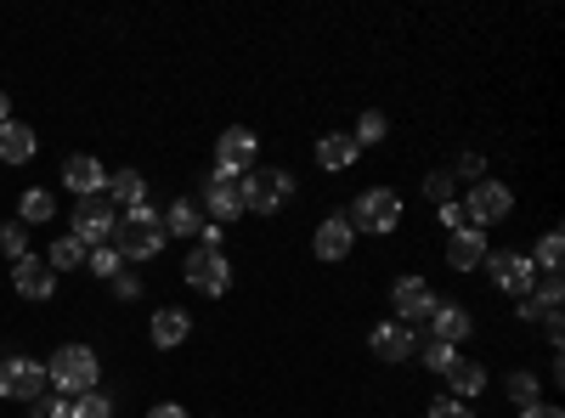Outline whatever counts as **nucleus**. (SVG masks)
<instances>
[{"instance_id": "f257e3e1", "label": "nucleus", "mask_w": 565, "mask_h": 418, "mask_svg": "<svg viewBox=\"0 0 565 418\" xmlns=\"http://www.w3.org/2000/svg\"><path fill=\"white\" fill-rule=\"evenodd\" d=\"M108 249H114L119 260H153V255L164 249V221H159V210H148V204L125 210V215L114 221V232H108Z\"/></svg>"}, {"instance_id": "f03ea898", "label": "nucleus", "mask_w": 565, "mask_h": 418, "mask_svg": "<svg viewBox=\"0 0 565 418\" xmlns=\"http://www.w3.org/2000/svg\"><path fill=\"white\" fill-rule=\"evenodd\" d=\"M45 379H52V385L74 401V396H85V390H97L103 362H97V351H90V345H63L52 362H45Z\"/></svg>"}, {"instance_id": "7ed1b4c3", "label": "nucleus", "mask_w": 565, "mask_h": 418, "mask_svg": "<svg viewBox=\"0 0 565 418\" xmlns=\"http://www.w3.org/2000/svg\"><path fill=\"white\" fill-rule=\"evenodd\" d=\"M114 221H119V210L97 193V199H74V232L68 238H79L85 249H103L108 244V232H114Z\"/></svg>"}, {"instance_id": "20e7f679", "label": "nucleus", "mask_w": 565, "mask_h": 418, "mask_svg": "<svg viewBox=\"0 0 565 418\" xmlns=\"http://www.w3.org/2000/svg\"><path fill=\"white\" fill-rule=\"evenodd\" d=\"M289 193H295L289 170H249V175H244V210L277 215L282 204H289Z\"/></svg>"}, {"instance_id": "39448f33", "label": "nucleus", "mask_w": 565, "mask_h": 418, "mask_svg": "<svg viewBox=\"0 0 565 418\" xmlns=\"http://www.w3.org/2000/svg\"><path fill=\"white\" fill-rule=\"evenodd\" d=\"M45 385H52V379H45V367H40L34 356H7V362H0V396L34 407V401L45 396Z\"/></svg>"}, {"instance_id": "423d86ee", "label": "nucleus", "mask_w": 565, "mask_h": 418, "mask_svg": "<svg viewBox=\"0 0 565 418\" xmlns=\"http://www.w3.org/2000/svg\"><path fill=\"white\" fill-rule=\"evenodd\" d=\"M356 232H380V238H385V232H396L402 226V199L391 193V187H373V193H362L356 199V215H345Z\"/></svg>"}, {"instance_id": "0eeeda50", "label": "nucleus", "mask_w": 565, "mask_h": 418, "mask_svg": "<svg viewBox=\"0 0 565 418\" xmlns=\"http://www.w3.org/2000/svg\"><path fill=\"white\" fill-rule=\"evenodd\" d=\"M487 277H492V283L503 289V294H514V300H526L532 294V283H537V266L526 260V255H509V249H492L487 260Z\"/></svg>"}, {"instance_id": "6e6552de", "label": "nucleus", "mask_w": 565, "mask_h": 418, "mask_svg": "<svg viewBox=\"0 0 565 418\" xmlns=\"http://www.w3.org/2000/svg\"><path fill=\"white\" fill-rule=\"evenodd\" d=\"M181 271H186V283H193L199 294H210V300L232 289V266H226V255H221V249H204V244H199L193 255H186V266H181Z\"/></svg>"}, {"instance_id": "1a4fd4ad", "label": "nucleus", "mask_w": 565, "mask_h": 418, "mask_svg": "<svg viewBox=\"0 0 565 418\" xmlns=\"http://www.w3.org/2000/svg\"><path fill=\"white\" fill-rule=\"evenodd\" d=\"M509 210H514V193L503 187V181H492V175L476 181V187H469V204H463V215H469V226H476V232L481 226H498Z\"/></svg>"}, {"instance_id": "9d476101", "label": "nucleus", "mask_w": 565, "mask_h": 418, "mask_svg": "<svg viewBox=\"0 0 565 418\" xmlns=\"http://www.w3.org/2000/svg\"><path fill=\"white\" fill-rule=\"evenodd\" d=\"M255 153H260V136L244 130V125H232V130H221V142H215V170L249 175L255 170Z\"/></svg>"}, {"instance_id": "9b49d317", "label": "nucleus", "mask_w": 565, "mask_h": 418, "mask_svg": "<svg viewBox=\"0 0 565 418\" xmlns=\"http://www.w3.org/2000/svg\"><path fill=\"white\" fill-rule=\"evenodd\" d=\"M204 210H210V221H215V226L238 221V215H244V175L215 170V175L204 181Z\"/></svg>"}, {"instance_id": "f8f14e48", "label": "nucleus", "mask_w": 565, "mask_h": 418, "mask_svg": "<svg viewBox=\"0 0 565 418\" xmlns=\"http://www.w3.org/2000/svg\"><path fill=\"white\" fill-rule=\"evenodd\" d=\"M391 300H396V317L407 322V329H413V322H430V311H436V294H430L424 277H396Z\"/></svg>"}, {"instance_id": "ddd939ff", "label": "nucleus", "mask_w": 565, "mask_h": 418, "mask_svg": "<svg viewBox=\"0 0 565 418\" xmlns=\"http://www.w3.org/2000/svg\"><path fill=\"white\" fill-rule=\"evenodd\" d=\"M367 351L380 356V362H413L418 356V340L407 322H380V329L367 334Z\"/></svg>"}, {"instance_id": "4468645a", "label": "nucleus", "mask_w": 565, "mask_h": 418, "mask_svg": "<svg viewBox=\"0 0 565 418\" xmlns=\"http://www.w3.org/2000/svg\"><path fill=\"white\" fill-rule=\"evenodd\" d=\"M12 289L23 300H52L57 294V271L45 260H34V255H23V260H12Z\"/></svg>"}, {"instance_id": "2eb2a0df", "label": "nucleus", "mask_w": 565, "mask_h": 418, "mask_svg": "<svg viewBox=\"0 0 565 418\" xmlns=\"http://www.w3.org/2000/svg\"><path fill=\"white\" fill-rule=\"evenodd\" d=\"M63 181H68V193H74V199H97V193H108V170L90 159V153H74V159L63 164Z\"/></svg>"}, {"instance_id": "dca6fc26", "label": "nucleus", "mask_w": 565, "mask_h": 418, "mask_svg": "<svg viewBox=\"0 0 565 418\" xmlns=\"http://www.w3.org/2000/svg\"><path fill=\"white\" fill-rule=\"evenodd\" d=\"M351 244H356V226L345 221V215H328L322 226H317V260H345L351 255Z\"/></svg>"}, {"instance_id": "f3484780", "label": "nucleus", "mask_w": 565, "mask_h": 418, "mask_svg": "<svg viewBox=\"0 0 565 418\" xmlns=\"http://www.w3.org/2000/svg\"><path fill=\"white\" fill-rule=\"evenodd\" d=\"M481 260H487V232L463 226V232H452V238H447V266L452 271H476Z\"/></svg>"}, {"instance_id": "a211bd4d", "label": "nucleus", "mask_w": 565, "mask_h": 418, "mask_svg": "<svg viewBox=\"0 0 565 418\" xmlns=\"http://www.w3.org/2000/svg\"><path fill=\"white\" fill-rule=\"evenodd\" d=\"M469 329H476V322H469V311L463 306H436L430 311V334H436V345H463L469 340Z\"/></svg>"}, {"instance_id": "6ab92c4d", "label": "nucleus", "mask_w": 565, "mask_h": 418, "mask_svg": "<svg viewBox=\"0 0 565 418\" xmlns=\"http://www.w3.org/2000/svg\"><path fill=\"white\" fill-rule=\"evenodd\" d=\"M153 345L159 351H175V345H186V334H193V317L186 311H175V306H164V311H153Z\"/></svg>"}, {"instance_id": "aec40b11", "label": "nucleus", "mask_w": 565, "mask_h": 418, "mask_svg": "<svg viewBox=\"0 0 565 418\" xmlns=\"http://www.w3.org/2000/svg\"><path fill=\"white\" fill-rule=\"evenodd\" d=\"M441 379L452 385L458 401H469V396H481V390H487V367H481V362H469V356H452Z\"/></svg>"}, {"instance_id": "412c9836", "label": "nucleus", "mask_w": 565, "mask_h": 418, "mask_svg": "<svg viewBox=\"0 0 565 418\" xmlns=\"http://www.w3.org/2000/svg\"><path fill=\"white\" fill-rule=\"evenodd\" d=\"M119 215L125 210H136V204H148V181H141V170H119V175H108V193H103Z\"/></svg>"}, {"instance_id": "4be33fe9", "label": "nucleus", "mask_w": 565, "mask_h": 418, "mask_svg": "<svg viewBox=\"0 0 565 418\" xmlns=\"http://www.w3.org/2000/svg\"><path fill=\"white\" fill-rule=\"evenodd\" d=\"M356 159H362V148H356V136H345V130H334V136L317 142V164L322 170H351Z\"/></svg>"}, {"instance_id": "5701e85b", "label": "nucleus", "mask_w": 565, "mask_h": 418, "mask_svg": "<svg viewBox=\"0 0 565 418\" xmlns=\"http://www.w3.org/2000/svg\"><path fill=\"white\" fill-rule=\"evenodd\" d=\"M164 221V238H193V232H204V210L193 199H175L170 210H159Z\"/></svg>"}, {"instance_id": "b1692460", "label": "nucleus", "mask_w": 565, "mask_h": 418, "mask_svg": "<svg viewBox=\"0 0 565 418\" xmlns=\"http://www.w3.org/2000/svg\"><path fill=\"white\" fill-rule=\"evenodd\" d=\"M34 130L29 125H18V119H7V125H0V159H7V164H29L34 159Z\"/></svg>"}, {"instance_id": "393cba45", "label": "nucleus", "mask_w": 565, "mask_h": 418, "mask_svg": "<svg viewBox=\"0 0 565 418\" xmlns=\"http://www.w3.org/2000/svg\"><path fill=\"white\" fill-rule=\"evenodd\" d=\"M52 215H57L52 193H40V187L23 193V204H18V221H23V226H40V221H52Z\"/></svg>"}, {"instance_id": "a878e982", "label": "nucleus", "mask_w": 565, "mask_h": 418, "mask_svg": "<svg viewBox=\"0 0 565 418\" xmlns=\"http://www.w3.org/2000/svg\"><path fill=\"white\" fill-rule=\"evenodd\" d=\"M385 130H391V119H385L380 108H367V114L356 119V148H380V142H385Z\"/></svg>"}, {"instance_id": "bb28decb", "label": "nucleus", "mask_w": 565, "mask_h": 418, "mask_svg": "<svg viewBox=\"0 0 565 418\" xmlns=\"http://www.w3.org/2000/svg\"><path fill=\"white\" fill-rule=\"evenodd\" d=\"M79 260H85V244L79 238H57L52 255H45V266H52V271H74Z\"/></svg>"}, {"instance_id": "cd10ccee", "label": "nucleus", "mask_w": 565, "mask_h": 418, "mask_svg": "<svg viewBox=\"0 0 565 418\" xmlns=\"http://www.w3.org/2000/svg\"><path fill=\"white\" fill-rule=\"evenodd\" d=\"M503 390H509V401H514V407H532V401L543 396L537 374H509V385H503Z\"/></svg>"}, {"instance_id": "c85d7f7f", "label": "nucleus", "mask_w": 565, "mask_h": 418, "mask_svg": "<svg viewBox=\"0 0 565 418\" xmlns=\"http://www.w3.org/2000/svg\"><path fill=\"white\" fill-rule=\"evenodd\" d=\"M452 187H458V181H452V170H436V175H424V199H430L436 210H441V204H452Z\"/></svg>"}, {"instance_id": "c756f323", "label": "nucleus", "mask_w": 565, "mask_h": 418, "mask_svg": "<svg viewBox=\"0 0 565 418\" xmlns=\"http://www.w3.org/2000/svg\"><path fill=\"white\" fill-rule=\"evenodd\" d=\"M74 418H114V401L103 390H85V396H74Z\"/></svg>"}, {"instance_id": "7c9ffc66", "label": "nucleus", "mask_w": 565, "mask_h": 418, "mask_svg": "<svg viewBox=\"0 0 565 418\" xmlns=\"http://www.w3.org/2000/svg\"><path fill=\"white\" fill-rule=\"evenodd\" d=\"M0 249H7L12 260H23V255H29V226H23V221H12V226H0Z\"/></svg>"}, {"instance_id": "2f4dec72", "label": "nucleus", "mask_w": 565, "mask_h": 418, "mask_svg": "<svg viewBox=\"0 0 565 418\" xmlns=\"http://www.w3.org/2000/svg\"><path fill=\"white\" fill-rule=\"evenodd\" d=\"M559 255H565V244H559V232H548V238L537 244V260H532V266H537V271H559Z\"/></svg>"}, {"instance_id": "473e14b6", "label": "nucleus", "mask_w": 565, "mask_h": 418, "mask_svg": "<svg viewBox=\"0 0 565 418\" xmlns=\"http://www.w3.org/2000/svg\"><path fill=\"white\" fill-rule=\"evenodd\" d=\"M85 260H90V271H97V277H108V283H114V277H119V255L103 244V249H85Z\"/></svg>"}, {"instance_id": "72a5a7b5", "label": "nucleus", "mask_w": 565, "mask_h": 418, "mask_svg": "<svg viewBox=\"0 0 565 418\" xmlns=\"http://www.w3.org/2000/svg\"><path fill=\"white\" fill-rule=\"evenodd\" d=\"M430 418H476V412H469L458 396H447V401H430Z\"/></svg>"}, {"instance_id": "f704fd0d", "label": "nucleus", "mask_w": 565, "mask_h": 418, "mask_svg": "<svg viewBox=\"0 0 565 418\" xmlns=\"http://www.w3.org/2000/svg\"><path fill=\"white\" fill-rule=\"evenodd\" d=\"M458 351L452 345H430V351H424V367H436V374H447V362H452Z\"/></svg>"}, {"instance_id": "c9c22d12", "label": "nucleus", "mask_w": 565, "mask_h": 418, "mask_svg": "<svg viewBox=\"0 0 565 418\" xmlns=\"http://www.w3.org/2000/svg\"><path fill=\"white\" fill-rule=\"evenodd\" d=\"M458 175H469V187H476V181H487V164H481L476 153H463V159H458Z\"/></svg>"}, {"instance_id": "e433bc0d", "label": "nucleus", "mask_w": 565, "mask_h": 418, "mask_svg": "<svg viewBox=\"0 0 565 418\" xmlns=\"http://www.w3.org/2000/svg\"><path fill=\"white\" fill-rule=\"evenodd\" d=\"M114 294H119V300H136V294H141V277L119 271V277H114Z\"/></svg>"}, {"instance_id": "4c0bfd02", "label": "nucleus", "mask_w": 565, "mask_h": 418, "mask_svg": "<svg viewBox=\"0 0 565 418\" xmlns=\"http://www.w3.org/2000/svg\"><path fill=\"white\" fill-rule=\"evenodd\" d=\"M441 221H447L452 232H463V226H469V215H463V204H441Z\"/></svg>"}, {"instance_id": "58836bf2", "label": "nucleus", "mask_w": 565, "mask_h": 418, "mask_svg": "<svg viewBox=\"0 0 565 418\" xmlns=\"http://www.w3.org/2000/svg\"><path fill=\"white\" fill-rule=\"evenodd\" d=\"M521 418H565L559 407H543V401H532V407H521Z\"/></svg>"}, {"instance_id": "ea45409f", "label": "nucleus", "mask_w": 565, "mask_h": 418, "mask_svg": "<svg viewBox=\"0 0 565 418\" xmlns=\"http://www.w3.org/2000/svg\"><path fill=\"white\" fill-rule=\"evenodd\" d=\"M148 418H186V407H175V401H159Z\"/></svg>"}]
</instances>
